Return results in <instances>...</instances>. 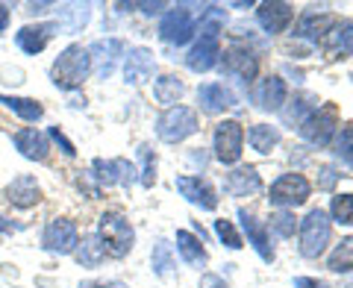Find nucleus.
<instances>
[{
  "instance_id": "f257e3e1",
  "label": "nucleus",
  "mask_w": 353,
  "mask_h": 288,
  "mask_svg": "<svg viewBox=\"0 0 353 288\" xmlns=\"http://www.w3.org/2000/svg\"><path fill=\"white\" fill-rule=\"evenodd\" d=\"M48 76L59 92H77V88H83V83L92 76V56H88V48L74 41L65 50H59V56L53 59Z\"/></svg>"
},
{
  "instance_id": "f03ea898",
  "label": "nucleus",
  "mask_w": 353,
  "mask_h": 288,
  "mask_svg": "<svg viewBox=\"0 0 353 288\" xmlns=\"http://www.w3.org/2000/svg\"><path fill=\"white\" fill-rule=\"evenodd\" d=\"M97 236H101L103 247H106V256L112 259H124L127 253L136 245V229H132L130 218L118 209H106V212L97 218Z\"/></svg>"
},
{
  "instance_id": "7ed1b4c3",
  "label": "nucleus",
  "mask_w": 353,
  "mask_h": 288,
  "mask_svg": "<svg viewBox=\"0 0 353 288\" xmlns=\"http://www.w3.org/2000/svg\"><path fill=\"white\" fill-rule=\"evenodd\" d=\"M39 245L50 256H71L80 245V227L71 218H50L39 232Z\"/></svg>"
},
{
  "instance_id": "20e7f679",
  "label": "nucleus",
  "mask_w": 353,
  "mask_h": 288,
  "mask_svg": "<svg viewBox=\"0 0 353 288\" xmlns=\"http://www.w3.org/2000/svg\"><path fill=\"white\" fill-rule=\"evenodd\" d=\"M197 112L189 106H171L157 118V136L165 144H180L197 132Z\"/></svg>"
},
{
  "instance_id": "39448f33",
  "label": "nucleus",
  "mask_w": 353,
  "mask_h": 288,
  "mask_svg": "<svg viewBox=\"0 0 353 288\" xmlns=\"http://www.w3.org/2000/svg\"><path fill=\"white\" fill-rule=\"evenodd\" d=\"M59 36L57 21H27L15 30V48L24 53V56H39V53L48 50V44Z\"/></svg>"
},
{
  "instance_id": "423d86ee",
  "label": "nucleus",
  "mask_w": 353,
  "mask_h": 288,
  "mask_svg": "<svg viewBox=\"0 0 353 288\" xmlns=\"http://www.w3.org/2000/svg\"><path fill=\"white\" fill-rule=\"evenodd\" d=\"M88 56H92V71L97 74V80H109L115 74L118 62H124L127 56V41L118 36H106L88 44Z\"/></svg>"
},
{
  "instance_id": "0eeeda50",
  "label": "nucleus",
  "mask_w": 353,
  "mask_h": 288,
  "mask_svg": "<svg viewBox=\"0 0 353 288\" xmlns=\"http://www.w3.org/2000/svg\"><path fill=\"white\" fill-rule=\"evenodd\" d=\"M336 130H339V109H336V103H327L321 109H312V112L303 118L301 136L309 144H315V147H324V144L333 141Z\"/></svg>"
},
{
  "instance_id": "6e6552de",
  "label": "nucleus",
  "mask_w": 353,
  "mask_h": 288,
  "mask_svg": "<svg viewBox=\"0 0 353 288\" xmlns=\"http://www.w3.org/2000/svg\"><path fill=\"white\" fill-rule=\"evenodd\" d=\"M330 245V220L324 209H312L301 224V253L306 259H318Z\"/></svg>"
},
{
  "instance_id": "1a4fd4ad",
  "label": "nucleus",
  "mask_w": 353,
  "mask_h": 288,
  "mask_svg": "<svg viewBox=\"0 0 353 288\" xmlns=\"http://www.w3.org/2000/svg\"><path fill=\"white\" fill-rule=\"evenodd\" d=\"M92 176L103 185H121V188H132L139 183V168L124 156L115 159H92Z\"/></svg>"
},
{
  "instance_id": "9d476101",
  "label": "nucleus",
  "mask_w": 353,
  "mask_h": 288,
  "mask_svg": "<svg viewBox=\"0 0 353 288\" xmlns=\"http://www.w3.org/2000/svg\"><path fill=\"white\" fill-rule=\"evenodd\" d=\"M0 194H3L6 206L18 209V212H30V209H36L44 200V192H41V185H39V180L32 174L12 176V180L3 185V192Z\"/></svg>"
},
{
  "instance_id": "9b49d317",
  "label": "nucleus",
  "mask_w": 353,
  "mask_h": 288,
  "mask_svg": "<svg viewBox=\"0 0 353 288\" xmlns=\"http://www.w3.org/2000/svg\"><path fill=\"white\" fill-rule=\"evenodd\" d=\"M194 36V15L189 12L185 6H176V9H168L159 21V39L165 44H185Z\"/></svg>"
},
{
  "instance_id": "f8f14e48",
  "label": "nucleus",
  "mask_w": 353,
  "mask_h": 288,
  "mask_svg": "<svg viewBox=\"0 0 353 288\" xmlns=\"http://www.w3.org/2000/svg\"><path fill=\"white\" fill-rule=\"evenodd\" d=\"M241 144H245V130L239 121H221L215 127V159L224 165H236L241 159Z\"/></svg>"
},
{
  "instance_id": "ddd939ff",
  "label": "nucleus",
  "mask_w": 353,
  "mask_h": 288,
  "mask_svg": "<svg viewBox=\"0 0 353 288\" xmlns=\"http://www.w3.org/2000/svg\"><path fill=\"white\" fill-rule=\"evenodd\" d=\"M12 144L27 162L41 165L50 156V138H48V132H41L39 127H18L12 132Z\"/></svg>"
},
{
  "instance_id": "4468645a",
  "label": "nucleus",
  "mask_w": 353,
  "mask_h": 288,
  "mask_svg": "<svg viewBox=\"0 0 353 288\" xmlns=\"http://www.w3.org/2000/svg\"><path fill=\"white\" fill-rule=\"evenodd\" d=\"M309 197V183L303 174H283L277 183L271 185L268 200L274 206H301Z\"/></svg>"
},
{
  "instance_id": "2eb2a0df",
  "label": "nucleus",
  "mask_w": 353,
  "mask_h": 288,
  "mask_svg": "<svg viewBox=\"0 0 353 288\" xmlns=\"http://www.w3.org/2000/svg\"><path fill=\"white\" fill-rule=\"evenodd\" d=\"M221 68H224V74L236 76L241 85H250V80L256 76V68H259V65H256V56H253L248 48H241V44H233V48H227V50H224Z\"/></svg>"
},
{
  "instance_id": "dca6fc26",
  "label": "nucleus",
  "mask_w": 353,
  "mask_h": 288,
  "mask_svg": "<svg viewBox=\"0 0 353 288\" xmlns=\"http://www.w3.org/2000/svg\"><path fill=\"white\" fill-rule=\"evenodd\" d=\"M157 74V59L148 48H127L124 56V83L127 85H145Z\"/></svg>"
},
{
  "instance_id": "f3484780",
  "label": "nucleus",
  "mask_w": 353,
  "mask_h": 288,
  "mask_svg": "<svg viewBox=\"0 0 353 288\" xmlns=\"http://www.w3.org/2000/svg\"><path fill=\"white\" fill-rule=\"evenodd\" d=\"M176 192H180L189 203L206 209V212H215L218 209L215 188L209 185L206 180H201V176H176Z\"/></svg>"
},
{
  "instance_id": "a211bd4d",
  "label": "nucleus",
  "mask_w": 353,
  "mask_h": 288,
  "mask_svg": "<svg viewBox=\"0 0 353 288\" xmlns=\"http://www.w3.org/2000/svg\"><path fill=\"white\" fill-rule=\"evenodd\" d=\"M92 21V3H62L57 6V27L65 36H77L83 32Z\"/></svg>"
},
{
  "instance_id": "6ab92c4d",
  "label": "nucleus",
  "mask_w": 353,
  "mask_h": 288,
  "mask_svg": "<svg viewBox=\"0 0 353 288\" xmlns=\"http://www.w3.org/2000/svg\"><path fill=\"white\" fill-rule=\"evenodd\" d=\"M0 106L9 109L15 118H21L24 124H39V121L44 118V106L41 101H36V97H21V94H6L0 92Z\"/></svg>"
},
{
  "instance_id": "aec40b11",
  "label": "nucleus",
  "mask_w": 353,
  "mask_h": 288,
  "mask_svg": "<svg viewBox=\"0 0 353 288\" xmlns=\"http://www.w3.org/2000/svg\"><path fill=\"white\" fill-rule=\"evenodd\" d=\"M292 18H294V9L292 3H259L256 9V21H259V27L265 32H283L285 27L292 24Z\"/></svg>"
},
{
  "instance_id": "412c9836",
  "label": "nucleus",
  "mask_w": 353,
  "mask_h": 288,
  "mask_svg": "<svg viewBox=\"0 0 353 288\" xmlns=\"http://www.w3.org/2000/svg\"><path fill=\"white\" fill-rule=\"evenodd\" d=\"M74 262L80 265V268H101L103 259H106V247L97 232H85V236H80V245L74 247Z\"/></svg>"
},
{
  "instance_id": "4be33fe9",
  "label": "nucleus",
  "mask_w": 353,
  "mask_h": 288,
  "mask_svg": "<svg viewBox=\"0 0 353 288\" xmlns=\"http://www.w3.org/2000/svg\"><path fill=\"white\" fill-rule=\"evenodd\" d=\"M239 220H241V229L248 232V241L253 245V250H256L265 262H274V250H271L268 229H265V227L259 224V220L248 212V209H239Z\"/></svg>"
},
{
  "instance_id": "5701e85b",
  "label": "nucleus",
  "mask_w": 353,
  "mask_h": 288,
  "mask_svg": "<svg viewBox=\"0 0 353 288\" xmlns=\"http://www.w3.org/2000/svg\"><path fill=\"white\" fill-rule=\"evenodd\" d=\"M197 101H201L206 112H224L227 106L236 103V94L224 83H203L197 88Z\"/></svg>"
},
{
  "instance_id": "b1692460",
  "label": "nucleus",
  "mask_w": 353,
  "mask_h": 288,
  "mask_svg": "<svg viewBox=\"0 0 353 288\" xmlns=\"http://www.w3.org/2000/svg\"><path fill=\"white\" fill-rule=\"evenodd\" d=\"M262 188V180H259V174L256 168H236L233 174H227V180H224V192L227 194H233V197H248L253 192H259Z\"/></svg>"
},
{
  "instance_id": "393cba45",
  "label": "nucleus",
  "mask_w": 353,
  "mask_h": 288,
  "mask_svg": "<svg viewBox=\"0 0 353 288\" xmlns=\"http://www.w3.org/2000/svg\"><path fill=\"white\" fill-rule=\"evenodd\" d=\"M218 56H221L218 39H201V41H197L194 48L189 50V56H185V65H189L192 71L203 74V71H209V68H215Z\"/></svg>"
},
{
  "instance_id": "a878e982",
  "label": "nucleus",
  "mask_w": 353,
  "mask_h": 288,
  "mask_svg": "<svg viewBox=\"0 0 353 288\" xmlns=\"http://www.w3.org/2000/svg\"><path fill=\"white\" fill-rule=\"evenodd\" d=\"M321 48L330 53V56H345V53H353V24H333L330 32L321 39Z\"/></svg>"
},
{
  "instance_id": "bb28decb",
  "label": "nucleus",
  "mask_w": 353,
  "mask_h": 288,
  "mask_svg": "<svg viewBox=\"0 0 353 288\" xmlns=\"http://www.w3.org/2000/svg\"><path fill=\"white\" fill-rule=\"evenodd\" d=\"M336 24V18L333 15H318V12H306L301 21H297V30H294V36H301V39H309V41H321L330 27Z\"/></svg>"
},
{
  "instance_id": "cd10ccee",
  "label": "nucleus",
  "mask_w": 353,
  "mask_h": 288,
  "mask_svg": "<svg viewBox=\"0 0 353 288\" xmlns=\"http://www.w3.org/2000/svg\"><path fill=\"white\" fill-rule=\"evenodd\" d=\"M176 250H180V256L189 262L192 268H203L206 265V250L201 245V238L192 236V232L176 229Z\"/></svg>"
},
{
  "instance_id": "c85d7f7f",
  "label": "nucleus",
  "mask_w": 353,
  "mask_h": 288,
  "mask_svg": "<svg viewBox=\"0 0 353 288\" xmlns=\"http://www.w3.org/2000/svg\"><path fill=\"white\" fill-rule=\"evenodd\" d=\"M285 103V83L280 76H268L259 85V106L268 109V112H277V109Z\"/></svg>"
},
{
  "instance_id": "c756f323",
  "label": "nucleus",
  "mask_w": 353,
  "mask_h": 288,
  "mask_svg": "<svg viewBox=\"0 0 353 288\" xmlns=\"http://www.w3.org/2000/svg\"><path fill=\"white\" fill-rule=\"evenodd\" d=\"M183 92H185V85H183L180 76H174V74H162L159 80H157V85H153V94H157V101L165 103L168 109H171L176 101H180Z\"/></svg>"
},
{
  "instance_id": "7c9ffc66",
  "label": "nucleus",
  "mask_w": 353,
  "mask_h": 288,
  "mask_svg": "<svg viewBox=\"0 0 353 288\" xmlns=\"http://www.w3.org/2000/svg\"><path fill=\"white\" fill-rule=\"evenodd\" d=\"M248 141L256 153H271L280 144V130L271 127V124H256V127H250Z\"/></svg>"
},
{
  "instance_id": "2f4dec72",
  "label": "nucleus",
  "mask_w": 353,
  "mask_h": 288,
  "mask_svg": "<svg viewBox=\"0 0 353 288\" xmlns=\"http://www.w3.org/2000/svg\"><path fill=\"white\" fill-rule=\"evenodd\" d=\"M150 265H153V274L157 276H171L176 262H174V253H171V245L165 238H157L153 245V253H150Z\"/></svg>"
},
{
  "instance_id": "473e14b6",
  "label": "nucleus",
  "mask_w": 353,
  "mask_h": 288,
  "mask_svg": "<svg viewBox=\"0 0 353 288\" xmlns=\"http://www.w3.org/2000/svg\"><path fill=\"white\" fill-rule=\"evenodd\" d=\"M157 153L150 144H139V183L145 188H153L157 183Z\"/></svg>"
},
{
  "instance_id": "72a5a7b5",
  "label": "nucleus",
  "mask_w": 353,
  "mask_h": 288,
  "mask_svg": "<svg viewBox=\"0 0 353 288\" xmlns=\"http://www.w3.org/2000/svg\"><path fill=\"white\" fill-rule=\"evenodd\" d=\"M330 271H336V274L353 271V236L345 238V241H341V245L333 250V256H330Z\"/></svg>"
},
{
  "instance_id": "f704fd0d",
  "label": "nucleus",
  "mask_w": 353,
  "mask_h": 288,
  "mask_svg": "<svg viewBox=\"0 0 353 288\" xmlns=\"http://www.w3.org/2000/svg\"><path fill=\"white\" fill-rule=\"evenodd\" d=\"M330 212H333L336 224L353 227V194H339V197H333V206H330Z\"/></svg>"
},
{
  "instance_id": "c9c22d12",
  "label": "nucleus",
  "mask_w": 353,
  "mask_h": 288,
  "mask_svg": "<svg viewBox=\"0 0 353 288\" xmlns=\"http://www.w3.org/2000/svg\"><path fill=\"white\" fill-rule=\"evenodd\" d=\"M48 138H50V144H57L65 159H77V144L68 136H65L59 127H48Z\"/></svg>"
},
{
  "instance_id": "e433bc0d",
  "label": "nucleus",
  "mask_w": 353,
  "mask_h": 288,
  "mask_svg": "<svg viewBox=\"0 0 353 288\" xmlns=\"http://www.w3.org/2000/svg\"><path fill=\"white\" fill-rule=\"evenodd\" d=\"M215 232H218V238L224 241V245L230 247V250H239L241 247V236L236 232V227H233V220H215Z\"/></svg>"
},
{
  "instance_id": "4c0bfd02",
  "label": "nucleus",
  "mask_w": 353,
  "mask_h": 288,
  "mask_svg": "<svg viewBox=\"0 0 353 288\" xmlns=\"http://www.w3.org/2000/svg\"><path fill=\"white\" fill-rule=\"evenodd\" d=\"M336 153L345 162H350L353 165V124H347L345 130L339 132V138H336Z\"/></svg>"
},
{
  "instance_id": "58836bf2",
  "label": "nucleus",
  "mask_w": 353,
  "mask_h": 288,
  "mask_svg": "<svg viewBox=\"0 0 353 288\" xmlns=\"http://www.w3.org/2000/svg\"><path fill=\"white\" fill-rule=\"evenodd\" d=\"M271 227L277 229V236H283V238H292L294 236V215L292 212H277L271 218Z\"/></svg>"
},
{
  "instance_id": "ea45409f",
  "label": "nucleus",
  "mask_w": 353,
  "mask_h": 288,
  "mask_svg": "<svg viewBox=\"0 0 353 288\" xmlns=\"http://www.w3.org/2000/svg\"><path fill=\"white\" fill-rule=\"evenodd\" d=\"M77 188L88 194V200H97V197H101V183L92 176V171H85L83 176H77Z\"/></svg>"
},
{
  "instance_id": "a19ab883",
  "label": "nucleus",
  "mask_w": 353,
  "mask_h": 288,
  "mask_svg": "<svg viewBox=\"0 0 353 288\" xmlns=\"http://www.w3.org/2000/svg\"><path fill=\"white\" fill-rule=\"evenodd\" d=\"M57 9V3H48V0H41V3H24V12L30 18H41V15H48Z\"/></svg>"
},
{
  "instance_id": "79ce46f5",
  "label": "nucleus",
  "mask_w": 353,
  "mask_h": 288,
  "mask_svg": "<svg viewBox=\"0 0 353 288\" xmlns=\"http://www.w3.org/2000/svg\"><path fill=\"white\" fill-rule=\"evenodd\" d=\"M21 229H24L21 220H15V218H9V215L0 212V236H12V232H21Z\"/></svg>"
},
{
  "instance_id": "37998d69",
  "label": "nucleus",
  "mask_w": 353,
  "mask_h": 288,
  "mask_svg": "<svg viewBox=\"0 0 353 288\" xmlns=\"http://www.w3.org/2000/svg\"><path fill=\"white\" fill-rule=\"evenodd\" d=\"M9 24H12V6L9 3H0V36L9 30Z\"/></svg>"
},
{
  "instance_id": "c03bdc74",
  "label": "nucleus",
  "mask_w": 353,
  "mask_h": 288,
  "mask_svg": "<svg viewBox=\"0 0 353 288\" xmlns=\"http://www.w3.org/2000/svg\"><path fill=\"white\" fill-rule=\"evenodd\" d=\"M294 288H330V285L321 282V280H312V276H297V280H294Z\"/></svg>"
},
{
  "instance_id": "a18cd8bd",
  "label": "nucleus",
  "mask_w": 353,
  "mask_h": 288,
  "mask_svg": "<svg viewBox=\"0 0 353 288\" xmlns=\"http://www.w3.org/2000/svg\"><path fill=\"white\" fill-rule=\"evenodd\" d=\"M127 6V3H124ZM127 9H141L145 15H157V12H162L165 9V3H132V6H127Z\"/></svg>"
},
{
  "instance_id": "49530a36",
  "label": "nucleus",
  "mask_w": 353,
  "mask_h": 288,
  "mask_svg": "<svg viewBox=\"0 0 353 288\" xmlns=\"http://www.w3.org/2000/svg\"><path fill=\"white\" fill-rule=\"evenodd\" d=\"M201 288H230L221 276H215V274H206L203 280H201Z\"/></svg>"
},
{
  "instance_id": "de8ad7c7",
  "label": "nucleus",
  "mask_w": 353,
  "mask_h": 288,
  "mask_svg": "<svg viewBox=\"0 0 353 288\" xmlns=\"http://www.w3.org/2000/svg\"><path fill=\"white\" fill-rule=\"evenodd\" d=\"M80 288H109L106 282H94V280H88V282H80Z\"/></svg>"
}]
</instances>
